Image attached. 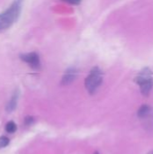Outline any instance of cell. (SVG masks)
<instances>
[{
  "label": "cell",
  "mask_w": 153,
  "mask_h": 154,
  "mask_svg": "<svg viewBox=\"0 0 153 154\" xmlns=\"http://www.w3.org/2000/svg\"><path fill=\"white\" fill-rule=\"evenodd\" d=\"M32 123H33V118H32V117H31V116L25 117V119H24V124H25L26 125H31Z\"/></svg>",
  "instance_id": "10"
},
{
  "label": "cell",
  "mask_w": 153,
  "mask_h": 154,
  "mask_svg": "<svg viewBox=\"0 0 153 154\" xmlns=\"http://www.w3.org/2000/svg\"><path fill=\"white\" fill-rule=\"evenodd\" d=\"M148 154H153V152H149Z\"/></svg>",
  "instance_id": "12"
},
{
  "label": "cell",
  "mask_w": 153,
  "mask_h": 154,
  "mask_svg": "<svg viewBox=\"0 0 153 154\" xmlns=\"http://www.w3.org/2000/svg\"><path fill=\"white\" fill-rule=\"evenodd\" d=\"M9 144V139L6 136H1L0 137V149L6 147Z\"/></svg>",
  "instance_id": "9"
},
{
  "label": "cell",
  "mask_w": 153,
  "mask_h": 154,
  "mask_svg": "<svg viewBox=\"0 0 153 154\" xmlns=\"http://www.w3.org/2000/svg\"><path fill=\"white\" fill-rule=\"evenodd\" d=\"M20 58L23 61L27 63L33 69H39L41 67L40 57L36 52H29V53L22 54Z\"/></svg>",
  "instance_id": "4"
},
{
  "label": "cell",
  "mask_w": 153,
  "mask_h": 154,
  "mask_svg": "<svg viewBox=\"0 0 153 154\" xmlns=\"http://www.w3.org/2000/svg\"><path fill=\"white\" fill-rule=\"evenodd\" d=\"M151 107L149 106L148 105H143L138 110L137 115L140 118H144V117L148 116L151 114Z\"/></svg>",
  "instance_id": "6"
},
{
  "label": "cell",
  "mask_w": 153,
  "mask_h": 154,
  "mask_svg": "<svg viewBox=\"0 0 153 154\" xmlns=\"http://www.w3.org/2000/svg\"><path fill=\"white\" fill-rule=\"evenodd\" d=\"M23 0H14L13 4L0 14V32L10 28L19 18L22 12Z\"/></svg>",
  "instance_id": "1"
},
{
  "label": "cell",
  "mask_w": 153,
  "mask_h": 154,
  "mask_svg": "<svg viewBox=\"0 0 153 154\" xmlns=\"http://www.w3.org/2000/svg\"><path fill=\"white\" fill-rule=\"evenodd\" d=\"M17 97H18V95L17 93H15L10 99V101L8 102L7 106H6V111L7 112H13L15 107H16V104H17Z\"/></svg>",
  "instance_id": "7"
},
{
  "label": "cell",
  "mask_w": 153,
  "mask_h": 154,
  "mask_svg": "<svg viewBox=\"0 0 153 154\" xmlns=\"http://www.w3.org/2000/svg\"><path fill=\"white\" fill-rule=\"evenodd\" d=\"M62 1H65L69 4H71V5H78L80 3L81 0H62Z\"/></svg>",
  "instance_id": "11"
},
{
  "label": "cell",
  "mask_w": 153,
  "mask_h": 154,
  "mask_svg": "<svg viewBox=\"0 0 153 154\" xmlns=\"http://www.w3.org/2000/svg\"><path fill=\"white\" fill-rule=\"evenodd\" d=\"M94 154H99V153H98V152H95V153H94Z\"/></svg>",
  "instance_id": "13"
},
{
  "label": "cell",
  "mask_w": 153,
  "mask_h": 154,
  "mask_svg": "<svg viewBox=\"0 0 153 154\" xmlns=\"http://www.w3.org/2000/svg\"><path fill=\"white\" fill-rule=\"evenodd\" d=\"M16 125L14 122L13 121H9L6 125H5V131L9 134H14L16 131Z\"/></svg>",
  "instance_id": "8"
},
{
  "label": "cell",
  "mask_w": 153,
  "mask_h": 154,
  "mask_svg": "<svg viewBox=\"0 0 153 154\" xmlns=\"http://www.w3.org/2000/svg\"><path fill=\"white\" fill-rule=\"evenodd\" d=\"M103 81V72L97 67L91 69L89 75L85 80V87L90 94H94L100 87Z\"/></svg>",
  "instance_id": "3"
},
{
  "label": "cell",
  "mask_w": 153,
  "mask_h": 154,
  "mask_svg": "<svg viewBox=\"0 0 153 154\" xmlns=\"http://www.w3.org/2000/svg\"><path fill=\"white\" fill-rule=\"evenodd\" d=\"M77 73L78 72H77V69L75 68H69V69H68L65 71V73H64V75L62 77V80H61L62 84L63 85H69V84H70L72 81L75 80V79L77 77Z\"/></svg>",
  "instance_id": "5"
},
{
  "label": "cell",
  "mask_w": 153,
  "mask_h": 154,
  "mask_svg": "<svg viewBox=\"0 0 153 154\" xmlns=\"http://www.w3.org/2000/svg\"><path fill=\"white\" fill-rule=\"evenodd\" d=\"M136 83L140 86L141 91L144 96H148L153 87L152 72L150 69H143L135 78Z\"/></svg>",
  "instance_id": "2"
}]
</instances>
